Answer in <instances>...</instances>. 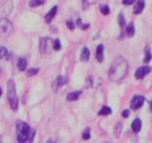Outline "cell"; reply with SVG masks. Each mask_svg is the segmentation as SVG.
Instances as JSON below:
<instances>
[{"instance_id": "obj_1", "label": "cell", "mask_w": 152, "mask_h": 143, "mask_svg": "<svg viewBox=\"0 0 152 143\" xmlns=\"http://www.w3.org/2000/svg\"><path fill=\"white\" fill-rule=\"evenodd\" d=\"M128 72V63L123 57H117L113 61L111 67H110V72H109V76L110 79L113 81H120L124 79L125 76L127 75Z\"/></svg>"}, {"instance_id": "obj_2", "label": "cell", "mask_w": 152, "mask_h": 143, "mask_svg": "<svg viewBox=\"0 0 152 143\" xmlns=\"http://www.w3.org/2000/svg\"><path fill=\"white\" fill-rule=\"evenodd\" d=\"M36 131L22 120L16 121V138L19 143H32Z\"/></svg>"}, {"instance_id": "obj_3", "label": "cell", "mask_w": 152, "mask_h": 143, "mask_svg": "<svg viewBox=\"0 0 152 143\" xmlns=\"http://www.w3.org/2000/svg\"><path fill=\"white\" fill-rule=\"evenodd\" d=\"M7 93H8V100H9L10 106L12 108V111L16 112L19 108V99L16 95L15 83H14L13 79H9L7 83Z\"/></svg>"}, {"instance_id": "obj_4", "label": "cell", "mask_w": 152, "mask_h": 143, "mask_svg": "<svg viewBox=\"0 0 152 143\" xmlns=\"http://www.w3.org/2000/svg\"><path fill=\"white\" fill-rule=\"evenodd\" d=\"M13 30L12 23L8 19H0V37L1 38H7L11 35Z\"/></svg>"}, {"instance_id": "obj_5", "label": "cell", "mask_w": 152, "mask_h": 143, "mask_svg": "<svg viewBox=\"0 0 152 143\" xmlns=\"http://www.w3.org/2000/svg\"><path fill=\"white\" fill-rule=\"evenodd\" d=\"M53 44H54V40L52 41V39L49 38V37L40 38V40H39V51L42 54L51 53V51L53 49Z\"/></svg>"}, {"instance_id": "obj_6", "label": "cell", "mask_w": 152, "mask_h": 143, "mask_svg": "<svg viewBox=\"0 0 152 143\" xmlns=\"http://www.w3.org/2000/svg\"><path fill=\"white\" fill-rule=\"evenodd\" d=\"M143 102H145V98L142 95H134V98L130 101V107L133 110H138L142 106Z\"/></svg>"}, {"instance_id": "obj_7", "label": "cell", "mask_w": 152, "mask_h": 143, "mask_svg": "<svg viewBox=\"0 0 152 143\" xmlns=\"http://www.w3.org/2000/svg\"><path fill=\"white\" fill-rule=\"evenodd\" d=\"M151 67L150 66H141L139 68H137L136 73H135V77L137 79H142L143 77L146 76L147 74H149L151 72Z\"/></svg>"}, {"instance_id": "obj_8", "label": "cell", "mask_w": 152, "mask_h": 143, "mask_svg": "<svg viewBox=\"0 0 152 143\" xmlns=\"http://www.w3.org/2000/svg\"><path fill=\"white\" fill-rule=\"evenodd\" d=\"M66 83H67V80L64 76H58L57 78L53 80V83H52V88H53L54 91H57L58 88H60L61 86L65 85Z\"/></svg>"}, {"instance_id": "obj_9", "label": "cell", "mask_w": 152, "mask_h": 143, "mask_svg": "<svg viewBox=\"0 0 152 143\" xmlns=\"http://www.w3.org/2000/svg\"><path fill=\"white\" fill-rule=\"evenodd\" d=\"M57 10H58V7L54 6L53 8H51L50 11L46 14V16H45V21H46V23H51V21H52V19L54 17V15L57 14Z\"/></svg>"}, {"instance_id": "obj_10", "label": "cell", "mask_w": 152, "mask_h": 143, "mask_svg": "<svg viewBox=\"0 0 152 143\" xmlns=\"http://www.w3.org/2000/svg\"><path fill=\"white\" fill-rule=\"evenodd\" d=\"M103 51H104V48H103V45H99L98 48H97V51H96V57H97V60L98 62L101 63L103 59H104V53H103Z\"/></svg>"}, {"instance_id": "obj_11", "label": "cell", "mask_w": 152, "mask_h": 143, "mask_svg": "<svg viewBox=\"0 0 152 143\" xmlns=\"http://www.w3.org/2000/svg\"><path fill=\"white\" fill-rule=\"evenodd\" d=\"M145 9V1H137L135 7H134V13L135 14H140Z\"/></svg>"}, {"instance_id": "obj_12", "label": "cell", "mask_w": 152, "mask_h": 143, "mask_svg": "<svg viewBox=\"0 0 152 143\" xmlns=\"http://www.w3.org/2000/svg\"><path fill=\"white\" fill-rule=\"evenodd\" d=\"M90 57V52H89V49L87 47H84L82 50V53H80V61L83 62H87Z\"/></svg>"}, {"instance_id": "obj_13", "label": "cell", "mask_w": 152, "mask_h": 143, "mask_svg": "<svg viewBox=\"0 0 152 143\" xmlns=\"http://www.w3.org/2000/svg\"><path fill=\"white\" fill-rule=\"evenodd\" d=\"M80 94H82V91H80V90H78V91H73V92H71L67 94L66 100L67 101H76V100H78Z\"/></svg>"}, {"instance_id": "obj_14", "label": "cell", "mask_w": 152, "mask_h": 143, "mask_svg": "<svg viewBox=\"0 0 152 143\" xmlns=\"http://www.w3.org/2000/svg\"><path fill=\"white\" fill-rule=\"evenodd\" d=\"M132 129H133L135 132H139L140 129H141V120L139 118H136L135 120L132 123Z\"/></svg>"}, {"instance_id": "obj_15", "label": "cell", "mask_w": 152, "mask_h": 143, "mask_svg": "<svg viewBox=\"0 0 152 143\" xmlns=\"http://www.w3.org/2000/svg\"><path fill=\"white\" fill-rule=\"evenodd\" d=\"M26 66H27V61L23 57H20L19 61H18V68H19L21 72H24L26 70Z\"/></svg>"}, {"instance_id": "obj_16", "label": "cell", "mask_w": 152, "mask_h": 143, "mask_svg": "<svg viewBox=\"0 0 152 143\" xmlns=\"http://www.w3.org/2000/svg\"><path fill=\"white\" fill-rule=\"evenodd\" d=\"M122 129H123V125H122V123L118 121V123L115 125V127H114V137L115 138L120 137L121 132H122Z\"/></svg>"}, {"instance_id": "obj_17", "label": "cell", "mask_w": 152, "mask_h": 143, "mask_svg": "<svg viewBox=\"0 0 152 143\" xmlns=\"http://www.w3.org/2000/svg\"><path fill=\"white\" fill-rule=\"evenodd\" d=\"M112 113V110L109 106H102V108L99 111L98 114L100 115V116H108V115H110Z\"/></svg>"}, {"instance_id": "obj_18", "label": "cell", "mask_w": 152, "mask_h": 143, "mask_svg": "<svg viewBox=\"0 0 152 143\" xmlns=\"http://www.w3.org/2000/svg\"><path fill=\"white\" fill-rule=\"evenodd\" d=\"M126 34L128 37H133L134 35H135V26H134L133 23H130V24H128L126 27Z\"/></svg>"}, {"instance_id": "obj_19", "label": "cell", "mask_w": 152, "mask_h": 143, "mask_svg": "<svg viewBox=\"0 0 152 143\" xmlns=\"http://www.w3.org/2000/svg\"><path fill=\"white\" fill-rule=\"evenodd\" d=\"M152 59V54H151V49L150 47L146 48V55H145V59H143V62L145 63H149Z\"/></svg>"}, {"instance_id": "obj_20", "label": "cell", "mask_w": 152, "mask_h": 143, "mask_svg": "<svg viewBox=\"0 0 152 143\" xmlns=\"http://www.w3.org/2000/svg\"><path fill=\"white\" fill-rule=\"evenodd\" d=\"M38 72H39V68H34V67H32V68H29L28 70H26V75L28 77H32V76H35V75H37Z\"/></svg>"}, {"instance_id": "obj_21", "label": "cell", "mask_w": 152, "mask_h": 143, "mask_svg": "<svg viewBox=\"0 0 152 143\" xmlns=\"http://www.w3.org/2000/svg\"><path fill=\"white\" fill-rule=\"evenodd\" d=\"M100 11H101V13L103 15L110 14V8H109L107 4H101V6H100Z\"/></svg>"}, {"instance_id": "obj_22", "label": "cell", "mask_w": 152, "mask_h": 143, "mask_svg": "<svg viewBox=\"0 0 152 143\" xmlns=\"http://www.w3.org/2000/svg\"><path fill=\"white\" fill-rule=\"evenodd\" d=\"M45 1L44 0H32V1H29V6L31 7H38V6H41V4H44Z\"/></svg>"}, {"instance_id": "obj_23", "label": "cell", "mask_w": 152, "mask_h": 143, "mask_svg": "<svg viewBox=\"0 0 152 143\" xmlns=\"http://www.w3.org/2000/svg\"><path fill=\"white\" fill-rule=\"evenodd\" d=\"M117 21H118V24H120V27H122V28H123L124 26H125V19H124L123 13H120V14H118V17H117Z\"/></svg>"}, {"instance_id": "obj_24", "label": "cell", "mask_w": 152, "mask_h": 143, "mask_svg": "<svg viewBox=\"0 0 152 143\" xmlns=\"http://www.w3.org/2000/svg\"><path fill=\"white\" fill-rule=\"evenodd\" d=\"M83 139H84V140H89V139H90V129H89V128L85 129L84 134H83Z\"/></svg>"}, {"instance_id": "obj_25", "label": "cell", "mask_w": 152, "mask_h": 143, "mask_svg": "<svg viewBox=\"0 0 152 143\" xmlns=\"http://www.w3.org/2000/svg\"><path fill=\"white\" fill-rule=\"evenodd\" d=\"M7 53H8V50H7L6 48L2 47V46H0V60L3 59V57H6Z\"/></svg>"}, {"instance_id": "obj_26", "label": "cell", "mask_w": 152, "mask_h": 143, "mask_svg": "<svg viewBox=\"0 0 152 143\" xmlns=\"http://www.w3.org/2000/svg\"><path fill=\"white\" fill-rule=\"evenodd\" d=\"M61 42H60V40H59V39H56V40H54V44H53V50H60L61 49Z\"/></svg>"}, {"instance_id": "obj_27", "label": "cell", "mask_w": 152, "mask_h": 143, "mask_svg": "<svg viewBox=\"0 0 152 143\" xmlns=\"http://www.w3.org/2000/svg\"><path fill=\"white\" fill-rule=\"evenodd\" d=\"M77 24H78V26L82 29H87L89 27V24H83V23H82V20H80V19L77 20Z\"/></svg>"}, {"instance_id": "obj_28", "label": "cell", "mask_w": 152, "mask_h": 143, "mask_svg": "<svg viewBox=\"0 0 152 143\" xmlns=\"http://www.w3.org/2000/svg\"><path fill=\"white\" fill-rule=\"evenodd\" d=\"M66 25H67V28L71 29V30H74V28H75V25H74V23L72 21H67Z\"/></svg>"}, {"instance_id": "obj_29", "label": "cell", "mask_w": 152, "mask_h": 143, "mask_svg": "<svg viewBox=\"0 0 152 143\" xmlns=\"http://www.w3.org/2000/svg\"><path fill=\"white\" fill-rule=\"evenodd\" d=\"M122 116H123L124 118H127L129 116V111H128V110H124L123 113H122Z\"/></svg>"}, {"instance_id": "obj_30", "label": "cell", "mask_w": 152, "mask_h": 143, "mask_svg": "<svg viewBox=\"0 0 152 143\" xmlns=\"http://www.w3.org/2000/svg\"><path fill=\"white\" fill-rule=\"evenodd\" d=\"M122 2H123L124 4H126V6H128V4H133V3L135 2V0H123Z\"/></svg>"}, {"instance_id": "obj_31", "label": "cell", "mask_w": 152, "mask_h": 143, "mask_svg": "<svg viewBox=\"0 0 152 143\" xmlns=\"http://www.w3.org/2000/svg\"><path fill=\"white\" fill-rule=\"evenodd\" d=\"M47 143H56V141L51 140V139H50V140H48V141H47Z\"/></svg>"}, {"instance_id": "obj_32", "label": "cell", "mask_w": 152, "mask_h": 143, "mask_svg": "<svg viewBox=\"0 0 152 143\" xmlns=\"http://www.w3.org/2000/svg\"><path fill=\"white\" fill-rule=\"evenodd\" d=\"M1 93H2V90H1V88H0V97H1Z\"/></svg>"}, {"instance_id": "obj_33", "label": "cell", "mask_w": 152, "mask_h": 143, "mask_svg": "<svg viewBox=\"0 0 152 143\" xmlns=\"http://www.w3.org/2000/svg\"><path fill=\"white\" fill-rule=\"evenodd\" d=\"M151 111H152V101H151Z\"/></svg>"}, {"instance_id": "obj_34", "label": "cell", "mask_w": 152, "mask_h": 143, "mask_svg": "<svg viewBox=\"0 0 152 143\" xmlns=\"http://www.w3.org/2000/svg\"><path fill=\"white\" fill-rule=\"evenodd\" d=\"M0 75H1V68H0Z\"/></svg>"}]
</instances>
